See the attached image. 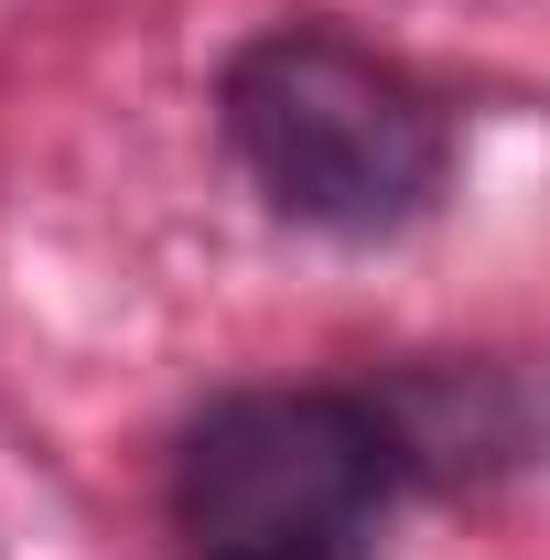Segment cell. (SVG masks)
<instances>
[{"mask_svg": "<svg viewBox=\"0 0 550 560\" xmlns=\"http://www.w3.org/2000/svg\"><path fill=\"white\" fill-rule=\"evenodd\" d=\"M227 140L280 215L335 237L411 226L454 151L443 108L345 33H260L227 66Z\"/></svg>", "mask_w": 550, "mask_h": 560, "instance_id": "1", "label": "cell"}, {"mask_svg": "<svg viewBox=\"0 0 550 560\" xmlns=\"http://www.w3.org/2000/svg\"><path fill=\"white\" fill-rule=\"evenodd\" d=\"M389 464V410L335 388H260L184 442L173 517L206 550H356Z\"/></svg>", "mask_w": 550, "mask_h": 560, "instance_id": "2", "label": "cell"}, {"mask_svg": "<svg viewBox=\"0 0 550 560\" xmlns=\"http://www.w3.org/2000/svg\"><path fill=\"white\" fill-rule=\"evenodd\" d=\"M206 560H356V550H206Z\"/></svg>", "mask_w": 550, "mask_h": 560, "instance_id": "3", "label": "cell"}]
</instances>
